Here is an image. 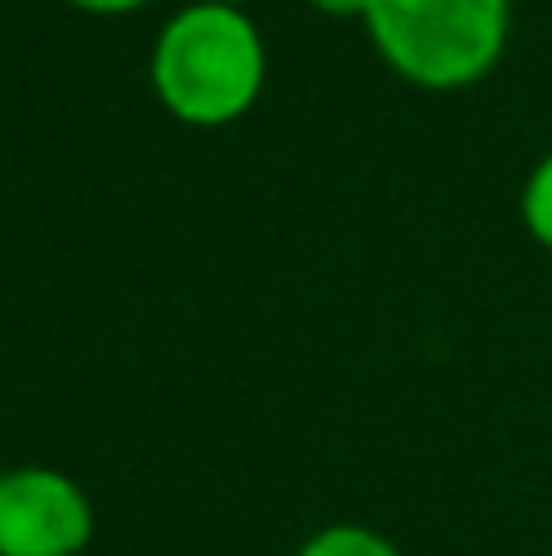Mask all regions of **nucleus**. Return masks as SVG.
<instances>
[{
	"label": "nucleus",
	"instance_id": "f257e3e1",
	"mask_svg": "<svg viewBox=\"0 0 552 556\" xmlns=\"http://www.w3.org/2000/svg\"><path fill=\"white\" fill-rule=\"evenodd\" d=\"M264 39L235 5L196 0L152 45V93L186 127H230L264 93Z\"/></svg>",
	"mask_w": 552,
	"mask_h": 556
},
{
	"label": "nucleus",
	"instance_id": "f03ea898",
	"mask_svg": "<svg viewBox=\"0 0 552 556\" xmlns=\"http://www.w3.org/2000/svg\"><path fill=\"white\" fill-rule=\"evenodd\" d=\"M509 15V0H367L362 25L391 74L430 93H455L504 59Z\"/></svg>",
	"mask_w": 552,
	"mask_h": 556
},
{
	"label": "nucleus",
	"instance_id": "7ed1b4c3",
	"mask_svg": "<svg viewBox=\"0 0 552 556\" xmlns=\"http://www.w3.org/2000/svg\"><path fill=\"white\" fill-rule=\"evenodd\" d=\"M88 538L93 508L68 473H0V556H78Z\"/></svg>",
	"mask_w": 552,
	"mask_h": 556
},
{
	"label": "nucleus",
	"instance_id": "20e7f679",
	"mask_svg": "<svg viewBox=\"0 0 552 556\" xmlns=\"http://www.w3.org/2000/svg\"><path fill=\"white\" fill-rule=\"evenodd\" d=\"M299 556H401L381 532L362 528V522H333V528L313 532L299 547Z\"/></svg>",
	"mask_w": 552,
	"mask_h": 556
},
{
	"label": "nucleus",
	"instance_id": "39448f33",
	"mask_svg": "<svg viewBox=\"0 0 552 556\" xmlns=\"http://www.w3.org/2000/svg\"><path fill=\"white\" fill-rule=\"evenodd\" d=\"M518 211H524L528 235H534L543 250H552V152L534 166V176H528V186H524V201H518Z\"/></svg>",
	"mask_w": 552,
	"mask_h": 556
},
{
	"label": "nucleus",
	"instance_id": "423d86ee",
	"mask_svg": "<svg viewBox=\"0 0 552 556\" xmlns=\"http://www.w3.org/2000/svg\"><path fill=\"white\" fill-rule=\"evenodd\" d=\"M74 10H88V15H133V10L152 5V0H68Z\"/></svg>",
	"mask_w": 552,
	"mask_h": 556
},
{
	"label": "nucleus",
	"instance_id": "0eeeda50",
	"mask_svg": "<svg viewBox=\"0 0 552 556\" xmlns=\"http://www.w3.org/2000/svg\"><path fill=\"white\" fill-rule=\"evenodd\" d=\"M313 10H323V15L333 20H362L367 15V0H309Z\"/></svg>",
	"mask_w": 552,
	"mask_h": 556
},
{
	"label": "nucleus",
	"instance_id": "6e6552de",
	"mask_svg": "<svg viewBox=\"0 0 552 556\" xmlns=\"http://www.w3.org/2000/svg\"><path fill=\"white\" fill-rule=\"evenodd\" d=\"M211 5H235V10H244V5H254V0H211Z\"/></svg>",
	"mask_w": 552,
	"mask_h": 556
}]
</instances>
